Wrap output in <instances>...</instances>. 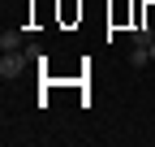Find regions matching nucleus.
Segmentation results:
<instances>
[{"label":"nucleus","mask_w":155,"mask_h":147,"mask_svg":"<svg viewBox=\"0 0 155 147\" xmlns=\"http://www.w3.org/2000/svg\"><path fill=\"white\" fill-rule=\"evenodd\" d=\"M26 65H30V56H26V52H5V61H0V78H22V74H26Z\"/></svg>","instance_id":"nucleus-1"},{"label":"nucleus","mask_w":155,"mask_h":147,"mask_svg":"<svg viewBox=\"0 0 155 147\" xmlns=\"http://www.w3.org/2000/svg\"><path fill=\"white\" fill-rule=\"evenodd\" d=\"M129 65H134V69L151 65V48H147V43H134V52H129Z\"/></svg>","instance_id":"nucleus-2"},{"label":"nucleus","mask_w":155,"mask_h":147,"mask_svg":"<svg viewBox=\"0 0 155 147\" xmlns=\"http://www.w3.org/2000/svg\"><path fill=\"white\" fill-rule=\"evenodd\" d=\"M22 48V30H5L0 35V52H17Z\"/></svg>","instance_id":"nucleus-3"},{"label":"nucleus","mask_w":155,"mask_h":147,"mask_svg":"<svg viewBox=\"0 0 155 147\" xmlns=\"http://www.w3.org/2000/svg\"><path fill=\"white\" fill-rule=\"evenodd\" d=\"M151 61H155V39H151Z\"/></svg>","instance_id":"nucleus-4"}]
</instances>
